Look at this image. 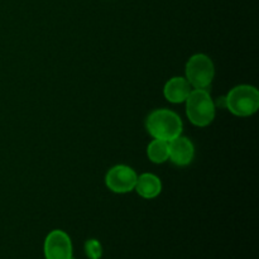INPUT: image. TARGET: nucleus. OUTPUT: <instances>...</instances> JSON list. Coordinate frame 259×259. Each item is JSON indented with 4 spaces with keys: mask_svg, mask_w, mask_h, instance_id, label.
I'll return each mask as SVG.
<instances>
[{
    "mask_svg": "<svg viewBox=\"0 0 259 259\" xmlns=\"http://www.w3.org/2000/svg\"><path fill=\"white\" fill-rule=\"evenodd\" d=\"M146 128L154 139L169 142L181 136L184 124L179 114L175 111L168 109H157L147 116Z\"/></svg>",
    "mask_w": 259,
    "mask_h": 259,
    "instance_id": "f257e3e1",
    "label": "nucleus"
},
{
    "mask_svg": "<svg viewBox=\"0 0 259 259\" xmlns=\"http://www.w3.org/2000/svg\"><path fill=\"white\" fill-rule=\"evenodd\" d=\"M186 115L196 126H207L215 119V103L206 89H192L185 100Z\"/></svg>",
    "mask_w": 259,
    "mask_h": 259,
    "instance_id": "f03ea898",
    "label": "nucleus"
},
{
    "mask_svg": "<svg viewBox=\"0 0 259 259\" xmlns=\"http://www.w3.org/2000/svg\"><path fill=\"white\" fill-rule=\"evenodd\" d=\"M225 108L237 116H250L259 109V91L252 85H238L224 98Z\"/></svg>",
    "mask_w": 259,
    "mask_h": 259,
    "instance_id": "7ed1b4c3",
    "label": "nucleus"
},
{
    "mask_svg": "<svg viewBox=\"0 0 259 259\" xmlns=\"http://www.w3.org/2000/svg\"><path fill=\"white\" fill-rule=\"evenodd\" d=\"M186 80L194 89H206L211 85L215 76L214 62L209 56L204 53H196L187 61Z\"/></svg>",
    "mask_w": 259,
    "mask_h": 259,
    "instance_id": "20e7f679",
    "label": "nucleus"
},
{
    "mask_svg": "<svg viewBox=\"0 0 259 259\" xmlns=\"http://www.w3.org/2000/svg\"><path fill=\"white\" fill-rule=\"evenodd\" d=\"M138 176L132 167L116 164L111 167L105 176V185L115 194H126L133 191Z\"/></svg>",
    "mask_w": 259,
    "mask_h": 259,
    "instance_id": "39448f33",
    "label": "nucleus"
},
{
    "mask_svg": "<svg viewBox=\"0 0 259 259\" xmlns=\"http://www.w3.org/2000/svg\"><path fill=\"white\" fill-rule=\"evenodd\" d=\"M46 259H72V242L63 230H52L43 244Z\"/></svg>",
    "mask_w": 259,
    "mask_h": 259,
    "instance_id": "423d86ee",
    "label": "nucleus"
},
{
    "mask_svg": "<svg viewBox=\"0 0 259 259\" xmlns=\"http://www.w3.org/2000/svg\"><path fill=\"white\" fill-rule=\"evenodd\" d=\"M169 159L177 166H187L192 162L195 156V147L186 137H177L168 142Z\"/></svg>",
    "mask_w": 259,
    "mask_h": 259,
    "instance_id": "0eeeda50",
    "label": "nucleus"
},
{
    "mask_svg": "<svg viewBox=\"0 0 259 259\" xmlns=\"http://www.w3.org/2000/svg\"><path fill=\"white\" fill-rule=\"evenodd\" d=\"M191 90V85L186 80V77L176 76V77L169 78L166 82L163 88V95L169 103L180 104L185 103Z\"/></svg>",
    "mask_w": 259,
    "mask_h": 259,
    "instance_id": "6e6552de",
    "label": "nucleus"
},
{
    "mask_svg": "<svg viewBox=\"0 0 259 259\" xmlns=\"http://www.w3.org/2000/svg\"><path fill=\"white\" fill-rule=\"evenodd\" d=\"M139 196L143 199H154L158 196L162 191V182L158 176L153 174H143L138 176L134 187Z\"/></svg>",
    "mask_w": 259,
    "mask_h": 259,
    "instance_id": "1a4fd4ad",
    "label": "nucleus"
},
{
    "mask_svg": "<svg viewBox=\"0 0 259 259\" xmlns=\"http://www.w3.org/2000/svg\"><path fill=\"white\" fill-rule=\"evenodd\" d=\"M147 154L153 163H164L169 159L168 142L162 141V139H153L147 147Z\"/></svg>",
    "mask_w": 259,
    "mask_h": 259,
    "instance_id": "9d476101",
    "label": "nucleus"
},
{
    "mask_svg": "<svg viewBox=\"0 0 259 259\" xmlns=\"http://www.w3.org/2000/svg\"><path fill=\"white\" fill-rule=\"evenodd\" d=\"M85 254L89 259H100L103 255V245L98 239H89L85 243Z\"/></svg>",
    "mask_w": 259,
    "mask_h": 259,
    "instance_id": "9b49d317",
    "label": "nucleus"
}]
</instances>
